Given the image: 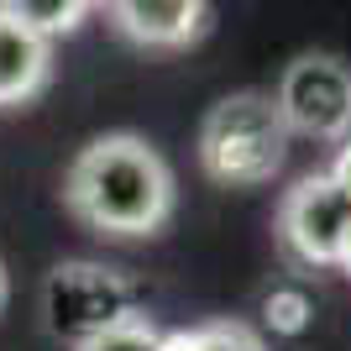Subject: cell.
I'll return each instance as SVG.
<instances>
[{
    "label": "cell",
    "mask_w": 351,
    "mask_h": 351,
    "mask_svg": "<svg viewBox=\"0 0 351 351\" xmlns=\"http://www.w3.org/2000/svg\"><path fill=\"white\" fill-rule=\"evenodd\" d=\"M63 205L84 220L89 231L105 236H152L173 215V173L132 132H110L69 162Z\"/></svg>",
    "instance_id": "1"
},
{
    "label": "cell",
    "mask_w": 351,
    "mask_h": 351,
    "mask_svg": "<svg viewBox=\"0 0 351 351\" xmlns=\"http://www.w3.org/2000/svg\"><path fill=\"white\" fill-rule=\"evenodd\" d=\"M289 158V126H283L273 95L263 89H241L210 105L205 126H199V162L205 173L226 189H257L283 168Z\"/></svg>",
    "instance_id": "2"
},
{
    "label": "cell",
    "mask_w": 351,
    "mask_h": 351,
    "mask_svg": "<svg viewBox=\"0 0 351 351\" xmlns=\"http://www.w3.org/2000/svg\"><path fill=\"white\" fill-rule=\"evenodd\" d=\"M110 21L142 47H189L205 37L210 11L199 0H121L110 5Z\"/></svg>",
    "instance_id": "6"
},
{
    "label": "cell",
    "mask_w": 351,
    "mask_h": 351,
    "mask_svg": "<svg viewBox=\"0 0 351 351\" xmlns=\"http://www.w3.org/2000/svg\"><path fill=\"white\" fill-rule=\"evenodd\" d=\"M79 351H162V330H152V325L136 315V320L116 325V330H105V336L84 341Z\"/></svg>",
    "instance_id": "11"
},
{
    "label": "cell",
    "mask_w": 351,
    "mask_h": 351,
    "mask_svg": "<svg viewBox=\"0 0 351 351\" xmlns=\"http://www.w3.org/2000/svg\"><path fill=\"white\" fill-rule=\"evenodd\" d=\"M0 11L11 16L21 32H32L37 43H47V37L79 27V21L89 16V5H84V0H5Z\"/></svg>",
    "instance_id": "8"
},
{
    "label": "cell",
    "mask_w": 351,
    "mask_h": 351,
    "mask_svg": "<svg viewBox=\"0 0 351 351\" xmlns=\"http://www.w3.org/2000/svg\"><path fill=\"white\" fill-rule=\"evenodd\" d=\"M47 43H37L32 32H21L11 16L0 11V105H21L47 84Z\"/></svg>",
    "instance_id": "7"
},
{
    "label": "cell",
    "mask_w": 351,
    "mask_h": 351,
    "mask_svg": "<svg viewBox=\"0 0 351 351\" xmlns=\"http://www.w3.org/2000/svg\"><path fill=\"white\" fill-rule=\"evenodd\" d=\"M263 320L273 325L278 336H299V330L309 325V293H304V289H289V283H283V289H273V293L263 299Z\"/></svg>",
    "instance_id": "10"
},
{
    "label": "cell",
    "mask_w": 351,
    "mask_h": 351,
    "mask_svg": "<svg viewBox=\"0 0 351 351\" xmlns=\"http://www.w3.org/2000/svg\"><path fill=\"white\" fill-rule=\"evenodd\" d=\"M351 231V199L330 184V173H309L283 194L278 210V241L293 263L304 267H336V252Z\"/></svg>",
    "instance_id": "5"
},
{
    "label": "cell",
    "mask_w": 351,
    "mask_h": 351,
    "mask_svg": "<svg viewBox=\"0 0 351 351\" xmlns=\"http://www.w3.org/2000/svg\"><path fill=\"white\" fill-rule=\"evenodd\" d=\"M43 315L47 330L79 351L84 341L136 320V289L105 263H58L43 283Z\"/></svg>",
    "instance_id": "3"
},
{
    "label": "cell",
    "mask_w": 351,
    "mask_h": 351,
    "mask_svg": "<svg viewBox=\"0 0 351 351\" xmlns=\"http://www.w3.org/2000/svg\"><path fill=\"white\" fill-rule=\"evenodd\" d=\"M289 136L315 142H346L351 136V69L330 53H304L283 69V84L273 95Z\"/></svg>",
    "instance_id": "4"
},
{
    "label": "cell",
    "mask_w": 351,
    "mask_h": 351,
    "mask_svg": "<svg viewBox=\"0 0 351 351\" xmlns=\"http://www.w3.org/2000/svg\"><path fill=\"white\" fill-rule=\"evenodd\" d=\"M336 267L351 278V231H346V241H341V252H336Z\"/></svg>",
    "instance_id": "13"
},
{
    "label": "cell",
    "mask_w": 351,
    "mask_h": 351,
    "mask_svg": "<svg viewBox=\"0 0 351 351\" xmlns=\"http://www.w3.org/2000/svg\"><path fill=\"white\" fill-rule=\"evenodd\" d=\"M162 351H263V341H257L252 325L220 320V325H194V330L162 336Z\"/></svg>",
    "instance_id": "9"
},
{
    "label": "cell",
    "mask_w": 351,
    "mask_h": 351,
    "mask_svg": "<svg viewBox=\"0 0 351 351\" xmlns=\"http://www.w3.org/2000/svg\"><path fill=\"white\" fill-rule=\"evenodd\" d=\"M330 184H336V189L351 199V136L341 142V158H336V168H330Z\"/></svg>",
    "instance_id": "12"
},
{
    "label": "cell",
    "mask_w": 351,
    "mask_h": 351,
    "mask_svg": "<svg viewBox=\"0 0 351 351\" xmlns=\"http://www.w3.org/2000/svg\"><path fill=\"white\" fill-rule=\"evenodd\" d=\"M0 304H5V267H0Z\"/></svg>",
    "instance_id": "14"
}]
</instances>
